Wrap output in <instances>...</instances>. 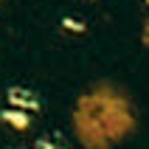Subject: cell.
<instances>
[{
    "label": "cell",
    "instance_id": "6da1fadb",
    "mask_svg": "<svg viewBox=\"0 0 149 149\" xmlns=\"http://www.w3.org/2000/svg\"><path fill=\"white\" fill-rule=\"evenodd\" d=\"M6 101H8V107L23 110V113H28V116L42 107L40 96H37L34 90H28V87H8V90H6Z\"/></svg>",
    "mask_w": 149,
    "mask_h": 149
},
{
    "label": "cell",
    "instance_id": "7a4b0ae2",
    "mask_svg": "<svg viewBox=\"0 0 149 149\" xmlns=\"http://www.w3.org/2000/svg\"><path fill=\"white\" fill-rule=\"evenodd\" d=\"M0 121H3V124H8L11 130H20V132L31 127V116H28V113H23V110H14V107L0 110Z\"/></svg>",
    "mask_w": 149,
    "mask_h": 149
},
{
    "label": "cell",
    "instance_id": "3957f363",
    "mask_svg": "<svg viewBox=\"0 0 149 149\" xmlns=\"http://www.w3.org/2000/svg\"><path fill=\"white\" fill-rule=\"evenodd\" d=\"M62 28H68V31H76V34H84V28H87V25L79 23L76 17H65V20H62Z\"/></svg>",
    "mask_w": 149,
    "mask_h": 149
},
{
    "label": "cell",
    "instance_id": "277c9868",
    "mask_svg": "<svg viewBox=\"0 0 149 149\" xmlns=\"http://www.w3.org/2000/svg\"><path fill=\"white\" fill-rule=\"evenodd\" d=\"M34 149H62V146H56V143H51V141H45V138H40Z\"/></svg>",
    "mask_w": 149,
    "mask_h": 149
},
{
    "label": "cell",
    "instance_id": "5b68a950",
    "mask_svg": "<svg viewBox=\"0 0 149 149\" xmlns=\"http://www.w3.org/2000/svg\"><path fill=\"white\" fill-rule=\"evenodd\" d=\"M146 6H149V0H146Z\"/></svg>",
    "mask_w": 149,
    "mask_h": 149
}]
</instances>
